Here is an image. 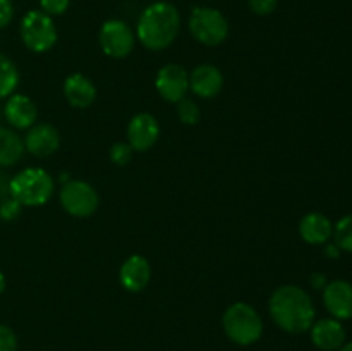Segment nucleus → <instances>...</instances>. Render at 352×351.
I'll list each match as a JSON object with an SVG mask.
<instances>
[{
    "mask_svg": "<svg viewBox=\"0 0 352 351\" xmlns=\"http://www.w3.org/2000/svg\"><path fill=\"white\" fill-rule=\"evenodd\" d=\"M268 310L278 329L289 334L306 332L315 322L313 299L305 289L294 284L275 289L268 301Z\"/></svg>",
    "mask_w": 352,
    "mask_h": 351,
    "instance_id": "obj_1",
    "label": "nucleus"
},
{
    "mask_svg": "<svg viewBox=\"0 0 352 351\" xmlns=\"http://www.w3.org/2000/svg\"><path fill=\"white\" fill-rule=\"evenodd\" d=\"M181 16L170 2H153L141 12L136 36L148 50H164L170 47L179 34Z\"/></svg>",
    "mask_w": 352,
    "mask_h": 351,
    "instance_id": "obj_2",
    "label": "nucleus"
},
{
    "mask_svg": "<svg viewBox=\"0 0 352 351\" xmlns=\"http://www.w3.org/2000/svg\"><path fill=\"white\" fill-rule=\"evenodd\" d=\"M54 179L45 169L28 167L9 182V193L23 206H41L54 195Z\"/></svg>",
    "mask_w": 352,
    "mask_h": 351,
    "instance_id": "obj_3",
    "label": "nucleus"
},
{
    "mask_svg": "<svg viewBox=\"0 0 352 351\" xmlns=\"http://www.w3.org/2000/svg\"><path fill=\"white\" fill-rule=\"evenodd\" d=\"M223 330L232 343L251 346L263 334V320L251 305L237 301L226 310L222 319Z\"/></svg>",
    "mask_w": 352,
    "mask_h": 351,
    "instance_id": "obj_4",
    "label": "nucleus"
},
{
    "mask_svg": "<svg viewBox=\"0 0 352 351\" xmlns=\"http://www.w3.org/2000/svg\"><path fill=\"white\" fill-rule=\"evenodd\" d=\"M189 31L198 43L217 47L229 34V21L213 7H195L189 16Z\"/></svg>",
    "mask_w": 352,
    "mask_h": 351,
    "instance_id": "obj_5",
    "label": "nucleus"
},
{
    "mask_svg": "<svg viewBox=\"0 0 352 351\" xmlns=\"http://www.w3.org/2000/svg\"><path fill=\"white\" fill-rule=\"evenodd\" d=\"M21 40L28 50L43 54L57 43V28L54 19L43 10H30L24 14L19 26Z\"/></svg>",
    "mask_w": 352,
    "mask_h": 351,
    "instance_id": "obj_6",
    "label": "nucleus"
},
{
    "mask_svg": "<svg viewBox=\"0 0 352 351\" xmlns=\"http://www.w3.org/2000/svg\"><path fill=\"white\" fill-rule=\"evenodd\" d=\"M60 205L69 215L89 217L100 205L96 189L86 181H69L60 189Z\"/></svg>",
    "mask_w": 352,
    "mask_h": 351,
    "instance_id": "obj_7",
    "label": "nucleus"
},
{
    "mask_svg": "<svg viewBox=\"0 0 352 351\" xmlns=\"http://www.w3.org/2000/svg\"><path fill=\"white\" fill-rule=\"evenodd\" d=\"M100 47L103 54L112 58H124L134 48V31L120 19L105 21L100 28Z\"/></svg>",
    "mask_w": 352,
    "mask_h": 351,
    "instance_id": "obj_8",
    "label": "nucleus"
},
{
    "mask_svg": "<svg viewBox=\"0 0 352 351\" xmlns=\"http://www.w3.org/2000/svg\"><path fill=\"white\" fill-rule=\"evenodd\" d=\"M155 85L162 98L170 103H177L186 98L189 89V74L182 65L167 64L158 71Z\"/></svg>",
    "mask_w": 352,
    "mask_h": 351,
    "instance_id": "obj_9",
    "label": "nucleus"
},
{
    "mask_svg": "<svg viewBox=\"0 0 352 351\" xmlns=\"http://www.w3.org/2000/svg\"><path fill=\"white\" fill-rule=\"evenodd\" d=\"M160 136L158 120L151 114L140 112L129 120L127 126V143L134 151H146L153 147Z\"/></svg>",
    "mask_w": 352,
    "mask_h": 351,
    "instance_id": "obj_10",
    "label": "nucleus"
},
{
    "mask_svg": "<svg viewBox=\"0 0 352 351\" xmlns=\"http://www.w3.org/2000/svg\"><path fill=\"white\" fill-rule=\"evenodd\" d=\"M323 303L337 320L352 319V284L342 279L327 282L323 288Z\"/></svg>",
    "mask_w": 352,
    "mask_h": 351,
    "instance_id": "obj_11",
    "label": "nucleus"
},
{
    "mask_svg": "<svg viewBox=\"0 0 352 351\" xmlns=\"http://www.w3.org/2000/svg\"><path fill=\"white\" fill-rule=\"evenodd\" d=\"M60 147V134L52 124L40 123L31 126L24 138V148L34 157H48Z\"/></svg>",
    "mask_w": 352,
    "mask_h": 351,
    "instance_id": "obj_12",
    "label": "nucleus"
},
{
    "mask_svg": "<svg viewBox=\"0 0 352 351\" xmlns=\"http://www.w3.org/2000/svg\"><path fill=\"white\" fill-rule=\"evenodd\" d=\"M6 114L7 123L16 129H28V127L34 126L38 119V107L30 96L21 95V93H12L6 103Z\"/></svg>",
    "mask_w": 352,
    "mask_h": 351,
    "instance_id": "obj_13",
    "label": "nucleus"
},
{
    "mask_svg": "<svg viewBox=\"0 0 352 351\" xmlns=\"http://www.w3.org/2000/svg\"><path fill=\"white\" fill-rule=\"evenodd\" d=\"M311 341L322 351H339L346 343V329L337 319H322L313 322Z\"/></svg>",
    "mask_w": 352,
    "mask_h": 351,
    "instance_id": "obj_14",
    "label": "nucleus"
},
{
    "mask_svg": "<svg viewBox=\"0 0 352 351\" xmlns=\"http://www.w3.org/2000/svg\"><path fill=\"white\" fill-rule=\"evenodd\" d=\"M223 86V76L220 69L212 64H201L189 74V88L199 98H213Z\"/></svg>",
    "mask_w": 352,
    "mask_h": 351,
    "instance_id": "obj_15",
    "label": "nucleus"
},
{
    "mask_svg": "<svg viewBox=\"0 0 352 351\" xmlns=\"http://www.w3.org/2000/svg\"><path fill=\"white\" fill-rule=\"evenodd\" d=\"M120 284L131 292L143 291L151 279V267L143 255H131L126 258L119 272Z\"/></svg>",
    "mask_w": 352,
    "mask_h": 351,
    "instance_id": "obj_16",
    "label": "nucleus"
},
{
    "mask_svg": "<svg viewBox=\"0 0 352 351\" xmlns=\"http://www.w3.org/2000/svg\"><path fill=\"white\" fill-rule=\"evenodd\" d=\"M64 96L76 109H88L96 98V88L91 79L81 72H74L65 79Z\"/></svg>",
    "mask_w": 352,
    "mask_h": 351,
    "instance_id": "obj_17",
    "label": "nucleus"
},
{
    "mask_svg": "<svg viewBox=\"0 0 352 351\" xmlns=\"http://www.w3.org/2000/svg\"><path fill=\"white\" fill-rule=\"evenodd\" d=\"M299 234L309 244H325L333 236V226L327 215L311 212L306 213L299 222Z\"/></svg>",
    "mask_w": 352,
    "mask_h": 351,
    "instance_id": "obj_18",
    "label": "nucleus"
},
{
    "mask_svg": "<svg viewBox=\"0 0 352 351\" xmlns=\"http://www.w3.org/2000/svg\"><path fill=\"white\" fill-rule=\"evenodd\" d=\"M24 141L16 131L0 126V167L17 164L24 155Z\"/></svg>",
    "mask_w": 352,
    "mask_h": 351,
    "instance_id": "obj_19",
    "label": "nucleus"
},
{
    "mask_svg": "<svg viewBox=\"0 0 352 351\" xmlns=\"http://www.w3.org/2000/svg\"><path fill=\"white\" fill-rule=\"evenodd\" d=\"M19 85L17 65L7 55L0 54V98H7L16 92Z\"/></svg>",
    "mask_w": 352,
    "mask_h": 351,
    "instance_id": "obj_20",
    "label": "nucleus"
},
{
    "mask_svg": "<svg viewBox=\"0 0 352 351\" xmlns=\"http://www.w3.org/2000/svg\"><path fill=\"white\" fill-rule=\"evenodd\" d=\"M333 237L339 250L352 253V213L351 215L342 217L333 227Z\"/></svg>",
    "mask_w": 352,
    "mask_h": 351,
    "instance_id": "obj_21",
    "label": "nucleus"
},
{
    "mask_svg": "<svg viewBox=\"0 0 352 351\" xmlns=\"http://www.w3.org/2000/svg\"><path fill=\"white\" fill-rule=\"evenodd\" d=\"M177 116L181 119L182 124H188V126H195L199 123V117H201V110H199L198 103L192 102L189 98H182L181 102H177Z\"/></svg>",
    "mask_w": 352,
    "mask_h": 351,
    "instance_id": "obj_22",
    "label": "nucleus"
},
{
    "mask_svg": "<svg viewBox=\"0 0 352 351\" xmlns=\"http://www.w3.org/2000/svg\"><path fill=\"white\" fill-rule=\"evenodd\" d=\"M133 148H131L129 143H122V141H119V143L113 145L112 148H110V160L113 162L116 165H126L129 164L131 158H133Z\"/></svg>",
    "mask_w": 352,
    "mask_h": 351,
    "instance_id": "obj_23",
    "label": "nucleus"
},
{
    "mask_svg": "<svg viewBox=\"0 0 352 351\" xmlns=\"http://www.w3.org/2000/svg\"><path fill=\"white\" fill-rule=\"evenodd\" d=\"M21 212H23V205L17 200H14L12 196L0 203V219L6 220V222L16 220L21 215Z\"/></svg>",
    "mask_w": 352,
    "mask_h": 351,
    "instance_id": "obj_24",
    "label": "nucleus"
},
{
    "mask_svg": "<svg viewBox=\"0 0 352 351\" xmlns=\"http://www.w3.org/2000/svg\"><path fill=\"white\" fill-rule=\"evenodd\" d=\"M71 6V0H40V7L48 16H60Z\"/></svg>",
    "mask_w": 352,
    "mask_h": 351,
    "instance_id": "obj_25",
    "label": "nucleus"
},
{
    "mask_svg": "<svg viewBox=\"0 0 352 351\" xmlns=\"http://www.w3.org/2000/svg\"><path fill=\"white\" fill-rule=\"evenodd\" d=\"M0 351H17L16 334L3 323H0Z\"/></svg>",
    "mask_w": 352,
    "mask_h": 351,
    "instance_id": "obj_26",
    "label": "nucleus"
},
{
    "mask_svg": "<svg viewBox=\"0 0 352 351\" xmlns=\"http://www.w3.org/2000/svg\"><path fill=\"white\" fill-rule=\"evenodd\" d=\"M248 6L258 16H268L278 6V0H248Z\"/></svg>",
    "mask_w": 352,
    "mask_h": 351,
    "instance_id": "obj_27",
    "label": "nucleus"
},
{
    "mask_svg": "<svg viewBox=\"0 0 352 351\" xmlns=\"http://www.w3.org/2000/svg\"><path fill=\"white\" fill-rule=\"evenodd\" d=\"M14 17V6L10 0H0V30L9 26Z\"/></svg>",
    "mask_w": 352,
    "mask_h": 351,
    "instance_id": "obj_28",
    "label": "nucleus"
},
{
    "mask_svg": "<svg viewBox=\"0 0 352 351\" xmlns=\"http://www.w3.org/2000/svg\"><path fill=\"white\" fill-rule=\"evenodd\" d=\"M311 284L315 286L316 289L325 288V286H327V279L323 277L322 274H313V275H311Z\"/></svg>",
    "mask_w": 352,
    "mask_h": 351,
    "instance_id": "obj_29",
    "label": "nucleus"
},
{
    "mask_svg": "<svg viewBox=\"0 0 352 351\" xmlns=\"http://www.w3.org/2000/svg\"><path fill=\"white\" fill-rule=\"evenodd\" d=\"M6 284H7V282H6V275H3L2 272H0V295H2V292L6 291Z\"/></svg>",
    "mask_w": 352,
    "mask_h": 351,
    "instance_id": "obj_30",
    "label": "nucleus"
},
{
    "mask_svg": "<svg viewBox=\"0 0 352 351\" xmlns=\"http://www.w3.org/2000/svg\"><path fill=\"white\" fill-rule=\"evenodd\" d=\"M339 351H352V341H349V343H344Z\"/></svg>",
    "mask_w": 352,
    "mask_h": 351,
    "instance_id": "obj_31",
    "label": "nucleus"
}]
</instances>
